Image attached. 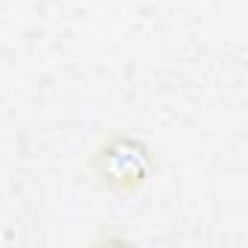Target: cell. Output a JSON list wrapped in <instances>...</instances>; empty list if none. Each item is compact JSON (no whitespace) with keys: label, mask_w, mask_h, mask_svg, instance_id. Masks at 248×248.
I'll use <instances>...</instances> for the list:
<instances>
[]
</instances>
